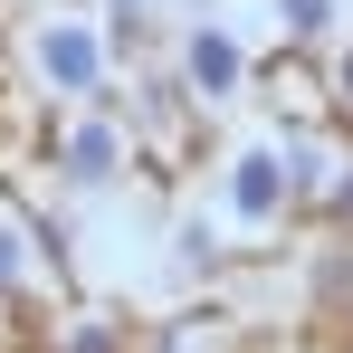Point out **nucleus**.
<instances>
[{"instance_id": "f257e3e1", "label": "nucleus", "mask_w": 353, "mask_h": 353, "mask_svg": "<svg viewBox=\"0 0 353 353\" xmlns=\"http://www.w3.org/2000/svg\"><path fill=\"white\" fill-rule=\"evenodd\" d=\"M230 39H191V77H210V86H230Z\"/></svg>"}, {"instance_id": "f03ea898", "label": "nucleus", "mask_w": 353, "mask_h": 353, "mask_svg": "<svg viewBox=\"0 0 353 353\" xmlns=\"http://www.w3.org/2000/svg\"><path fill=\"white\" fill-rule=\"evenodd\" d=\"M344 86H353V67H344Z\"/></svg>"}]
</instances>
